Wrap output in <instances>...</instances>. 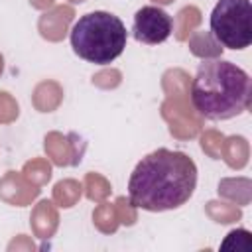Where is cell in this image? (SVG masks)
<instances>
[{
  "instance_id": "obj_1",
  "label": "cell",
  "mask_w": 252,
  "mask_h": 252,
  "mask_svg": "<svg viewBox=\"0 0 252 252\" xmlns=\"http://www.w3.org/2000/svg\"><path fill=\"white\" fill-rule=\"evenodd\" d=\"M197 187V165L179 150L158 148L142 158L128 179V199L150 213L173 211L185 205Z\"/></svg>"
},
{
  "instance_id": "obj_2",
  "label": "cell",
  "mask_w": 252,
  "mask_h": 252,
  "mask_svg": "<svg viewBox=\"0 0 252 252\" xmlns=\"http://www.w3.org/2000/svg\"><path fill=\"white\" fill-rule=\"evenodd\" d=\"M250 75L232 61L207 59L191 83V102L209 120H230L250 106Z\"/></svg>"
},
{
  "instance_id": "obj_3",
  "label": "cell",
  "mask_w": 252,
  "mask_h": 252,
  "mask_svg": "<svg viewBox=\"0 0 252 252\" xmlns=\"http://www.w3.org/2000/svg\"><path fill=\"white\" fill-rule=\"evenodd\" d=\"M73 51L94 65H108L118 59L126 47V26L110 12L94 10L81 16L71 28Z\"/></svg>"
},
{
  "instance_id": "obj_4",
  "label": "cell",
  "mask_w": 252,
  "mask_h": 252,
  "mask_svg": "<svg viewBox=\"0 0 252 252\" xmlns=\"http://www.w3.org/2000/svg\"><path fill=\"white\" fill-rule=\"evenodd\" d=\"M211 33L228 49H244L252 43L250 0H219L211 12Z\"/></svg>"
},
{
  "instance_id": "obj_5",
  "label": "cell",
  "mask_w": 252,
  "mask_h": 252,
  "mask_svg": "<svg viewBox=\"0 0 252 252\" xmlns=\"http://www.w3.org/2000/svg\"><path fill=\"white\" fill-rule=\"evenodd\" d=\"M173 32V18L158 6H142L134 14L132 35L136 41L146 45L163 43Z\"/></svg>"
}]
</instances>
